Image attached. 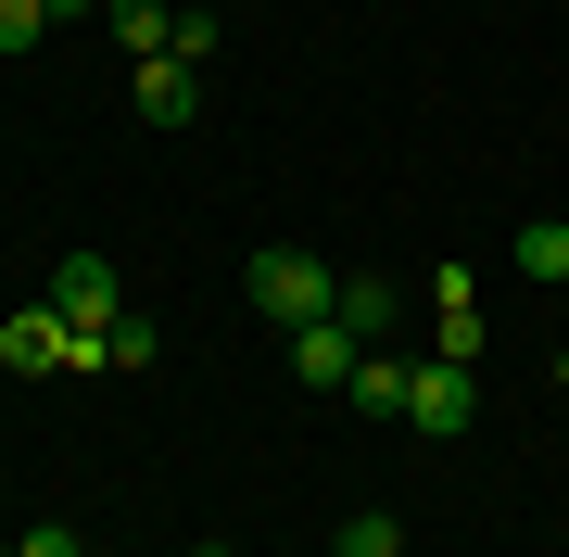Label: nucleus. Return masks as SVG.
<instances>
[{"label": "nucleus", "instance_id": "1", "mask_svg": "<svg viewBox=\"0 0 569 557\" xmlns=\"http://www.w3.org/2000/svg\"><path fill=\"white\" fill-rule=\"evenodd\" d=\"M241 279H253V305L279 317V330H305V317H329V291H342V267H317L305 241H266V253H253Z\"/></svg>", "mask_w": 569, "mask_h": 557}, {"label": "nucleus", "instance_id": "2", "mask_svg": "<svg viewBox=\"0 0 569 557\" xmlns=\"http://www.w3.org/2000/svg\"><path fill=\"white\" fill-rule=\"evenodd\" d=\"M468 392H481V380H468L456 355L406 368V431H418V444H456V431H468Z\"/></svg>", "mask_w": 569, "mask_h": 557}, {"label": "nucleus", "instance_id": "3", "mask_svg": "<svg viewBox=\"0 0 569 557\" xmlns=\"http://www.w3.org/2000/svg\"><path fill=\"white\" fill-rule=\"evenodd\" d=\"M51 317H63V330H114V267H102V253H63V267H51Z\"/></svg>", "mask_w": 569, "mask_h": 557}, {"label": "nucleus", "instance_id": "4", "mask_svg": "<svg viewBox=\"0 0 569 557\" xmlns=\"http://www.w3.org/2000/svg\"><path fill=\"white\" fill-rule=\"evenodd\" d=\"M127 115H140V127H190V115H203V77L164 51V63H140V77H127Z\"/></svg>", "mask_w": 569, "mask_h": 557}, {"label": "nucleus", "instance_id": "5", "mask_svg": "<svg viewBox=\"0 0 569 557\" xmlns=\"http://www.w3.org/2000/svg\"><path fill=\"white\" fill-rule=\"evenodd\" d=\"M355 355H367V342L342 330V317H305V330H291V380H317V392H342V380H355Z\"/></svg>", "mask_w": 569, "mask_h": 557}, {"label": "nucleus", "instance_id": "6", "mask_svg": "<svg viewBox=\"0 0 569 557\" xmlns=\"http://www.w3.org/2000/svg\"><path fill=\"white\" fill-rule=\"evenodd\" d=\"M0 368H77V330H63L51 305H26V317H0Z\"/></svg>", "mask_w": 569, "mask_h": 557}, {"label": "nucleus", "instance_id": "7", "mask_svg": "<svg viewBox=\"0 0 569 557\" xmlns=\"http://www.w3.org/2000/svg\"><path fill=\"white\" fill-rule=\"evenodd\" d=\"M329 317H342L355 342H380L392 317H406V291H392V279H342V291H329Z\"/></svg>", "mask_w": 569, "mask_h": 557}, {"label": "nucleus", "instance_id": "8", "mask_svg": "<svg viewBox=\"0 0 569 557\" xmlns=\"http://www.w3.org/2000/svg\"><path fill=\"white\" fill-rule=\"evenodd\" d=\"M102 26L127 39V63H164V39H178V13H164V0H102Z\"/></svg>", "mask_w": 569, "mask_h": 557}, {"label": "nucleus", "instance_id": "9", "mask_svg": "<svg viewBox=\"0 0 569 557\" xmlns=\"http://www.w3.org/2000/svg\"><path fill=\"white\" fill-rule=\"evenodd\" d=\"M342 392H355V406H367V418H406V368H392V355H380V342H367V355H355V380H342Z\"/></svg>", "mask_w": 569, "mask_h": 557}, {"label": "nucleus", "instance_id": "10", "mask_svg": "<svg viewBox=\"0 0 569 557\" xmlns=\"http://www.w3.org/2000/svg\"><path fill=\"white\" fill-rule=\"evenodd\" d=\"M519 267L569 291V216H519Z\"/></svg>", "mask_w": 569, "mask_h": 557}, {"label": "nucleus", "instance_id": "11", "mask_svg": "<svg viewBox=\"0 0 569 557\" xmlns=\"http://www.w3.org/2000/svg\"><path fill=\"white\" fill-rule=\"evenodd\" d=\"M342 557H406V519H392V507H355L342 519Z\"/></svg>", "mask_w": 569, "mask_h": 557}, {"label": "nucleus", "instance_id": "12", "mask_svg": "<svg viewBox=\"0 0 569 557\" xmlns=\"http://www.w3.org/2000/svg\"><path fill=\"white\" fill-rule=\"evenodd\" d=\"M51 39V0H0V51H39Z\"/></svg>", "mask_w": 569, "mask_h": 557}, {"label": "nucleus", "instance_id": "13", "mask_svg": "<svg viewBox=\"0 0 569 557\" xmlns=\"http://www.w3.org/2000/svg\"><path fill=\"white\" fill-rule=\"evenodd\" d=\"M164 51H178V63H216V0H190V13H178V39H164Z\"/></svg>", "mask_w": 569, "mask_h": 557}, {"label": "nucleus", "instance_id": "14", "mask_svg": "<svg viewBox=\"0 0 569 557\" xmlns=\"http://www.w3.org/2000/svg\"><path fill=\"white\" fill-rule=\"evenodd\" d=\"M102 368H152V317H114V330H102Z\"/></svg>", "mask_w": 569, "mask_h": 557}, {"label": "nucleus", "instance_id": "15", "mask_svg": "<svg viewBox=\"0 0 569 557\" xmlns=\"http://www.w3.org/2000/svg\"><path fill=\"white\" fill-rule=\"evenodd\" d=\"M13 557H89V545H77V519H26V533H13Z\"/></svg>", "mask_w": 569, "mask_h": 557}, {"label": "nucleus", "instance_id": "16", "mask_svg": "<svg viewBox=\"0 0 569 557\" xmlns=\"http://www.w3.org/2000/svg\"><path fill=\"white\" fill-rule=\"evenodd\" d=\"M77 13H102V0H51V26H77Z\"/></svg>", "mask_w": 569, "mask_h": 557}, {"label": "nucleus", "instance_id": "17", "mask_svg": "<svg viewBox=\"0 0 569 557\" xmlns=\"http://www.w3.org/2000/svg\"><path fill=\"white\" fill-rule=\"evenodd\" d=\"M557 380H569V342H557Z\"/></svg>", "mask_w": 569, "mask_h": 557}, {"label": "nucleus", "instance_id": "18", "mask_svg": "<svg viewBox=\"0 0 569 557\" xmlns=\"http://www.w3.org/2000/svg\"><path fill=\"white\" fill-rule=\"evenodd\" d=\"M190 557H228V545H190Z\"/></svg>", "mask_w": 569, "mask_h": 557}, {"label": "nucleus", "instance_id": "19", "mask_svg": "<svg viewBox=\"0 0 569 557\" xmlns=\"http://www.w3.org/2000/svg\"><path fill=\"white\" fill-rule=\"evenodd\" d=\"M216 13H228V0H216Z\"/></svg>", "mask_w": 569, "mask_h": 557}, {"label": "nucleus", "instance_id": "20", "mask_svg": "<svg viewBox=\"0 0 569 557\" xmlns=\"http://www.w3.org/2000/svg\"><path fill=\"white\" fill-rule=\"evenodd\" d=\"M0 557H13V545H0Z\"/></svg>", "mask_w": 569, "mask_h": 557}]
</instances>
